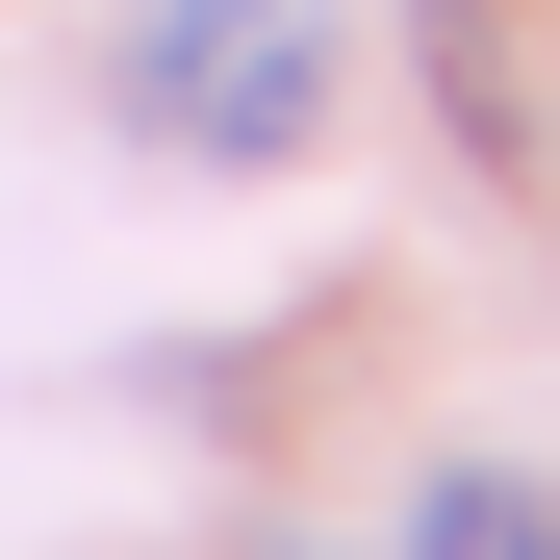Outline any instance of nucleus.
Instances as JSON below:
<instances>
[{
  "label": "nucleus",
  "mask_w": 560,
  "mask_h": 560,
  "mask_svg": "<svg viewBox=\"0 0 560 560\" xmlns=\"http://www.w3.org/2000/svg\"><path fill=\"white\" fill-rule=\"evenodd\" d=\"M408 560H560V485H535V458H433V485H408Z\"/></svg>",
  "instance_id": "f03ea898"
},
{
  "label": "nucleus",
  "mask_w": 560,
  "mask_h": 560,
  "mask_svg": "<svg viewBox=\"0 0 560 560\" xmlns=\"http://www.w3.org/2000/svg\"><path fill=\"white\" fill-rule=\"evenodd\" d=\"M331 0H128V51H103V103H128V153H178V178H306L331 153Z\"/></svg>",
  "instance_id": "f257e3e1"
},
{
  "label": "nucleus",
  "mask_w": 560,
  "mask_h": 560,
  "mask_svg": "<svg viewBox=\"0 0 560 560\" xmlns=\"http://www.w3.org/2000/svg\"><path fill=\"white\" fill-rule=\"evenodd\" d=\"M255 560H331V535H255Z\"/></svg>",
  "instance_id": "20e7f679"
},
{
  "label": "nucleus",
  "mask_w": 560,
  "mask_h": 560,
  "mask_svg": "<svg viewBox=\"0 0 560 560\" xmlns=\"http://www.w3.org/2000/svg\"><path fill=\"white\" fill-rule=\"evenodd\" d=\"M408 26H433V77H458V153H535V77H510V0H408Z\"/></svg>",
  "instance_id": "7ed1b4c3"
}]
</instances>
